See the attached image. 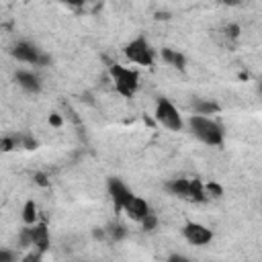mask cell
<instances>
[{
	"label": "cell",
	"mask_w": 262,
	"mask_h": 262,
	"mask_svg": "<svg viewBox=\"0 0 262 262\" xmlns=\"http://www.w3.org/2000/svg\"><path fill=\"white\" fill-rule=\"evenodd\" d=\"M203 192H205V199L207 201H213V199H221L223 196V186L215 180H209V182H203Z\"/></svg>",
	"instance_id": "obj_15"
},
{
	"label": "cell",
	"mask_w": 262,
	"mask_h": 262,
	"mask_svg": "<svg viewBox=\"0 0 262 262\" xmlns=\"http://www.w3.org/2000/svg\"><path fill=\"white\" fill-rule=\"evenodd\" d=\"M23 2H29V0H23Z\"/></svg>",
	"instance_id": "obj_27"
},
{
	"label": "cell",
	"mask_w": 262,
	"mask_h": 262,
	"mask_svg": "<svg viewBox=\"0 0 262 262\" xmlns=\"http://www.w3.org/2000/svg\"><path fill=\"white\" fill-rule=\"evenodd\" d=\"M20 219L25 225H33L39 221V207L33 199H27L25 205H23V211H20Z\"/></svg>",
	"instance_id": "obj_14"
},
{
	"label": "cell",
	"mask_w": 262,
	"mask_h": 262,
	"mask_svg": "<svg viewBox=\"0 0 262 262\" xmlns=\"http://www.w3.org/2000/svg\"><path fill=\"white\" fill-rule=\"evenodd\" d=\"M246 0H221V4H225V6H239V4H244Z\"/></svg>",
	"instance_id": "obj_23"
},
{
	"label": "cell",
	"mask_w": 262,
	"mask_h": 262,
	"mask_svg": "<svg viewBox=\"0 0 262 262\" xmlns=\"http://www.w3.org/2000/svg\"><path fill=\"white\" fill-rule=\"evenodd\" d=\"M239 33H242V29H239V25H235V23H229V25L225 27V37H227V39H237Z\"/></svg>",
	"instance_id": "obj_18"
},
{
	"label": "cell",
	"mask_w": 262,
	"mask_h": 262,
	"mask_svg": "<svg viewBox=\"0 0 262 262\" xmlns=\"http://www.w3.org/2000/svg\"><path fill=\"white\" fill-rule=\"evenodd\" d=\"M14 82H16L18 88L25 90L27 94H39V92L43 90V82H41L39 74L33 72V70H16Z\"/></svg>",
	"instance_id": "obj_9"
},
{
	"label": "cell",
	"mask_w": 262,
	"mask_h": 262,
	"mask_svg": "<svg viewBox=\"0 0 262 262\" xmlns=\"http://www.w3.org/2000/svg\"><path fill=\"white\" fill-rule=\"evenodd\" d=\"M10 55H12V59L27 63V66H33V68H45L51 61L49 55L31 41H16L10 47Z\"/></svg>",
	"instance_id": "obj_5"
},
{
	"label": "cell",
	"mask_w": 262,
	"mask_h": 262,
	"mask_svg": "<svg viewBox=\"0 0 262 262\" xmlns=\"http://www.w3.org/2000/svg\"><path fill=\"white\" fill-rule=\"evenodd\" d=\"M166 190L188 203H207L203 192V182L196 178H174L166 184Z\"/></svg>",
	"instance_id": "obj_4"
},
{
	"label": "cell",
	"mask_w": 262,
	"mask_h": 262,
	"mask_svg": "<svg viewBox=\"0 0 262 262\" xmlns=\"http://www.w3.org/2000/svg\"><path fill=\"white\" fill-rule=\"evenodd\" d=\"M59 2L66 4V6H70V8H82V6H86L92 0H59Z\"/></svg>",
	"instance_id": "obj_20"
},
{
	"label": "cell",
	"mask_w": 262,
	"mask_h": 262,
	"mask_svg": "<svg viewBox=\"0 0 262 262\" xmlns=\"http://www.w3.org/2000/svg\"><path fill=\"white\" fill-rule=\"evenodd\" d=\"M121 211L125 213V217L127 219H131V221H135V223H139L151 209H149V203L143 199V196H139V194H129L127 196V201L123 203V207H121Z\"/></svg>",
	"instance_id": "obj_8"
},
{
	"label": "cell",
	"mask_w": 262,
	"mask_h": 262,
	"mask_svg": "<svg viewBox=\"0 0 262 262\" xmlns=\"http://www.w3.org/2000/svg\"><path fill=\"white\" fill-rule=\"evenodd\" d=\"M180 233L182 237L190 244V246H209L213 242V229L207 227L205 223H199V221H186L182 227H180Z\"/></svg>",
	"instance_id": "obj_7"
},
{
	"label": "cell",
	"mask_w": 262,
	"mask_h": 262,
	"mask_svg": "<svg viewBox=\"0 0 262 262\" xmlns=\"http://www.w3.org/2000/svg\"><path fill=\"white\" fill-rule=\"evenodd\" d=\"M158 55H160V59H162L166 66H170V68H176V70H184V68H186V55H184L182 51H178V49L162 47V49L158 51Z\"/></svg>",
	"instance_id": "obj_12"
},
{
	"label": "cell",
	"mask_w": 262,
	"mask_h": 262,
	"mask_svg": "<svg viewBox=\"0 0 262 262\" xmlns=\"http://www.w3.org/2000/svg\"><path fill=\"white\" fill-rule=\"evenodd\" d=\"M29 231H31V242H33V248L39 250V252H47L49 250V244H51V237H49V229L45 223H33L29 225Z\"/></svg>",
	"instance_id": "obj_11"
},
{
	"label": "cell",
	"mask_w": 262,
	"mask_h": 262,
	"mask_svg": "<svg viewBox=\"0 0 262 262\" xmlns=\"http://www.w3.org/2000/svg\"><path fill=\"white\" fill-rule=\"evenodd\" d=\"M154 117L168 131H182L184 129V117L180 115V111L176 108V104L170 98H164L162 96V98L156 100Z\"/></svg>",
	"instance_id": "obj_6"
},
{
	"label": "cell",
	"mask_w": 262,
	"mask_h": 262,
	"mask_svg": "<svg viewBox=\"0 0 262 262\" xmlns=\"http://www.w3.org/2000/svg\"><path fill=\"white\" fill-rule=\"evenodd\" d=\"M156 18H158V20H166V18H170V14H168V12H158Z\"/></svg>",
	"instance_id": "obj_25"
},
{
	"label": "cell",
	"mask_w": 262,
	"mask_h": 262,
	"mask_svg": "<svg viewBox=\"0 0 262 262\" xmlns=\"http://www.w3.org/2000/svg\"><path fill=\"white\" fill-rule=\"evenodd\" d=\"M108 76L113 80V88L123 98H133L139 90V72L135 68H127L121 63L108 66Z\"/></svg>",
	"instance_id": "obj_2"
},
{
	"label": "cell",
	"mask_w": 262,
	"mask_h": 262,
	"mask_svg": "<svg viewBox=\"0 0 262 262\" xmlns=\"http://www.w3.org/2000/svg\"><path fill=\"white\" fill-rule=\"evenodd\" d=\"M158 223H160V219H158V215H156L154 211H149V213L139 221V225H141V229H143L145 233L156 231V229H158Z\"/></svg>",
	"instance_id": "obj_16"
},
{
	"label": "cell",
	"mask_w": 262,
	"mask_h": 262,
	"mask_svg": "<svg viewBox=\"0 0 262 262\" xmlns=\"http://www.w3.org/2000/svg\"><path fill=\"white\" fill-rule=\"evenodd\" d=\"M0 223H2V213H0Z\"/></svg>",
	"instance_id": "obj_26"
},
{
	"label": "cell",
	"mask_w": 262,
	"mask_h": 262,
	"mask_svg": "<svg viewBox=\"0 0 262 262\" xmlns=\"http://www.w3.org/2000/svg\"><path fill=\"white\" fill-rule=\"evenodd\" d=\"M123 53H125L127 61L135 63V66H141V68H154L156 66V57H158V53L151 47V43L145 37H141V35L135 37V39H131L125 45Z\"/></svg>",
	"instance_id": "obj_3"
},
{
	"label": "cell",
	"mask_w": 262,
	"mask_h": 262,
	"mask_svg": "<svg viewBox=\"0 0 262 262\" xmlns=\"http://www.w3.org/2000/svg\"><path fill=\"white\" fill-rule=\"evenodd\" d=\"M92 237H94V239H106V229L94 227V229H92Z\"/></svg>",
	"instance_id": "obj_22"
},
{
	"label": "cell",
	"mask_w": 262,
	"mask_h": 262,
	"mask_svg": "<svg viewBox=\"0 0 262 262\" xmlns=\"http://www.w3.org/2000/svg\"><path fill=\"white\" fill-rule=\"evenodd\" d=\"M168 260H170V262H176V260H180V262H182V260H186V258H184V256H180V254H172V256H168Z\"/></svg>",
	"instance_id": "obj_24"
},
{
	"label": "cell",
	"mask_w": 262,
	"mask_h": 262,
	"mask_svg": "<svg viewBox=\"0 0 262 262\" xmlns=\"http://www.w3.org/2000/svg\"><path fill=\"white\" fill-rule=\"evenodd\" d=\"M18 252L16 250H8V248H0V262H14L18 260Z\"/></svg>",
	"instance_id": "obj_17"
},
{
	"label": "cell",
	"mask_w": 262,
	"mask_h": 262,
	"mask_svg": "<svg viewBox=\"0 0 262 262\" xmlns=\"http://www.w3.org/2000/svg\"><path fill=\"white\" fill-rule=\"evenodd\" d=\"M190 106L194 115H205V117H213L221 111V106L215 100H207V98H194Z\"/></svg>",
	"instance_id": "obj_13"
},
{
	"label": "cell",
	"mask_w": 262,
	"mask_h": 262,
	"mask_svg": "<svg viewBox=\"0 0 262 262\" xmlns=\"http://www.w3.org/2000/svg\"><path fill=\"white\" fill-rule=\"evenodd\" d=\"M49 125L55 127V129L61 127V125H63V117H61L59 113H51V115H49Z\"/></svg>",
	"instance_id": "obj_21"
},
{
	"label": "cell",
	"mask_w": 262,
	"mask_h": 262,
	"mask_svg": "<svg viewBox=\"0 0 262 262\" xmlns=\"http://www.w3.org/2000/svg\"><path fill=\"white\" fill-rule=\"evenodd\" d=\"M33 182H35L37 186H49V176H47L45 172H37V174L33 176Z\"/></svg>",
	"instance_id": "obj_19"
},
{
	"label": "cell",
	"mask_w": 262,
	"mask_h": 262,
	"mask_svg": "<svg viewBox=\"0 0 262 262\" xmlns=\"http://www.w3.org/2000/svg\"><path fill=\"white\" fill-rule=\"evenodd\" d=\"M106 190H108V196H111V201H113L115 209H117V211H121L123 203H125V201H127V196L131 194L129 186H127L121 178H108V180H106Z\"/></svg>",
	"instance_id": "obj_10"
},
{
	"label": "cell",
	"mask_w": 262,
	"mask_h": 262,
	"mask_svg": "<svg viewBox=\"0 0 262 262\" xmlns=\"http://www.w3.org/2000/svg\"><path fill=\"white\" fill-rule=\"evenodd\" d=\"M184 127L188 129V133L196 141H201V143H205L209 147H219L225 141V131H223L221 123L217 119H213V117H205V115H194L192 113L184 121Z\"/></svg>",
	"instance_id": "obj_1"
}]
</instances>
